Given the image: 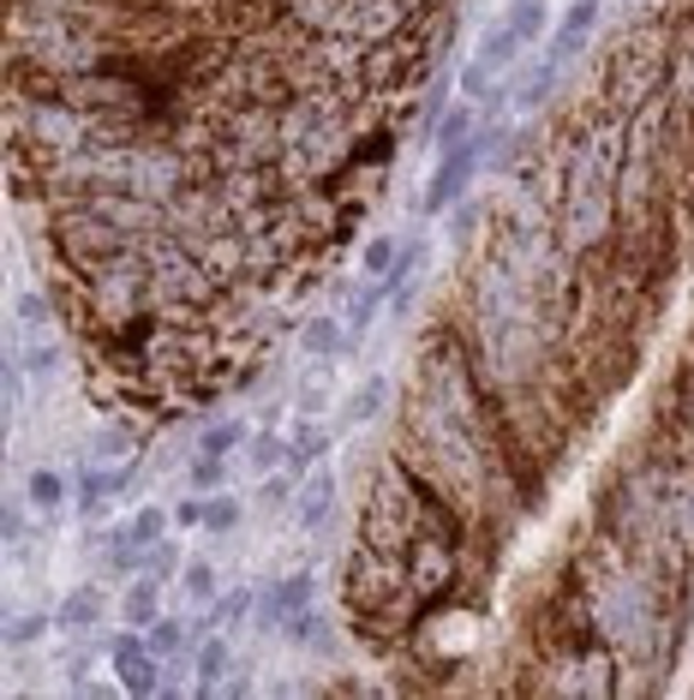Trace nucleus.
<instances>
[{"mask_svg":"<svg viewBox=\"0 0 694 700\" xmlns=\"http://www.w3.org/2000/svg\"><path fill=\"white\" fill-rule=\"evenodd\" d=\"M521 36L509 31V24H491L485 36H479V48H473V60H467V72H461V96L467 102H491V108H497V79L503 72L515 67V55H521Z\"/></svg>","mask_w":694,"mask_h":700,"instance_id":"1","label":"nucleus"},{"mask_svg":"<svg viewBox=\"0 0 694 700\" xmlns=\"http://www.w3.org/2000/svg\"><path fill=\"white\" fill-rule=\"evenodd\" d=\"M108 665H115V682L126 695H162V658L156 646H150L144 629H120L115 641H108Z\"/></svg>","mask_w":694,"mask_h":700,"instance_id":"2","label":"nucleus"},{"mask_svg":"<svg viewBox=\"0 0 694 700\" xmlns=\"http://www.w3.org/2000/svg\"><path fill=\"white\" fill-rule=\"evenodd\" d=\"M557 79H563V60H557V55H551V48H545V55H539V60H527V67L515 72V79H509V91L497 96V108H515V114H539V108H545V102H551V91H557Z\"/></svg>","mask_w":694,"mask_h":700,"instance_id":"3","label":"nucleus"},{"mask_svg":"<svg viewBox=\"0 0 694 700\" xmlns=\"http://www.w3.org/2000/svg\"><path fill=\"white\" fill-rule=\"evenodd\" d=\"M132 479H138V455H132V462H115V467H84L79 486H72V503H79L84 521H103L108 503H115Z\"/></svg>","mask_w":694,"mask_h":700,"instance_id":"4","label":"nucleus"},{"mask_svg":"<svg viewBox=\"0 0 694 700\" xmlns=\"http://www.w3.org/2000/svg\"><path fill=\"white\" fill-rule=\"evenodd\" d=\"M306 605H311V569H294V575H282V581H275V587L258 599V629H263V634L287 629V617H299Z\"/></svg>","mask_w":694,"mask_h":700,"instance_id":"5","label":"nucleus"},{"mask_svg":"<svg viewBox=\"0 0 694 700\" xmlns=\"http://www.w3.org/2000/svg\"><path fill=\"white\" fill-rule=\"evenodd\" d=\"M55 324H67L55 288H24V294L12 300V329H19V336H48Z\"/></svg>","mask_w":694,"mask_h":700,"instance_id":"6","label":"nucleus"},{"mask_svg":"<svg viewBox=\"0 0 694 700\" xmlns=\"http://www.w3.org/2000/svg\"><path fill=\"white\" fill-rule=\"evenodd\" d=\"M599 0H569V12H563V24H557V43H551V55L557 60H575L580 48L592 43V31H599Z\"/></svg>","mask_w":694,"mask_h":700,"instance_id":"7","label":"nucleus"},{"mask_svg":"<svg viewBox=\"0 0 694 700\" xmlns=\"http://www.w3.org/2000/svg\"><path fill=\"white\" fill-rule=\"evenodd\" d=\"M120 617H126V629H156L162 617H168V610H162V581L156 575H138L132 587L120 593Z\"/></svg>","mask_w":694,"mask_h":700,"instance_id":"8","label":"nucleus"},{"mask_svg":"<svg viewBox=\"0 0 694 700\" xmlns=\"http://www.w3.org/2000/svg\"><path fill=\"white\" fill-rule=\"evenodd\" d=\"M330 515H336V479L330 474L306 479V486H299V503H294V527L299 533H324Z\"/></svg>","mask_w":694,"mask_h":700,"instance_id":"9","label":"nucleus"},{"mask_svg":"<svg viewBox=\"0 0 694 700\" xmlns=\"http://www.w3.org/2000/svg\"><path fill=\"white\" fill-rule=\"evenodd\" d=\"M198 670H192V689L198 695H222L228 689V665H234V646H228V634H210L204 646H198Z\"/></svg>","mask_w":694,"mask_h":700,"instance_id":"10","label":"nucleus"},{"mask_svg":"<svg viewBox=\"0 0 694 700\" xmlns=\"http://www.w3.org/2000/svg\"><path fill=\"white\" fill-rule=\"evenodd\" d=\"M324 455H330V431H324L311 413H299L294 431H287V467H294V474H306L311 462H324Z\"/></svg>","mask_w":694,"mask_h":700,"instance_id":"11","label":"nucleus"},{"mask_svg":"<svg viewBox=\"0 0 694 700\" xmlns=\"http://www.w3.org/2000/svg\"><path fill=\"white\" fill-rule=\"evenodd\" d=\"M479 132V102H449L444 114H437V126H432V144H437V156H444V150H461L467 138Z\"/></svg>","mask_w":694,"mask_h":700,"instance_id":"12","label":"nucleus"},{"mask_svg":"<svg viewBox=\"0 0 694 700\" xmlns=\"http://www.w3.org/2000/svg\"><path fill=\"white\" fill-rule=\"evenodd\" d=\"M24 498H31V509L43 521H55L60 509H67V498H72V486L55 474V467H31V479H24Z\"/></svg>","mask_w":694,"mask_h":700,"instance_id":"13","label":"nucleus"},{"mask_svg":"<svg viewBox=\"0 0 694 700\" xmlns=\"http://www.w3.org/2000/svg\"><path fill=\"white\" fill-rule=\"evenodd\" d=\"M55 622H60V629H84V634H91L96 622H103V587H96V581H91V587H72L67 599H60Z\"/></svg>","mask_w":694,"mask_h":700,"instance_id":"14","label":"nucleus"},{"mask_svg":"<svg viewBox=\"0 0 694 700\" xmlns=\"http://www.w3.org/2000/svg\"><path fill=\"white\" fill-rule=\"evenodd\" d=\"M353 329L342 324V317H306V329H299V348L311 353V360H336V353L348 348Z\"/></svg>","mask_w":694,"mask_h":700,"instance_id":"15","label":"nucleus"},{"mask_svg":"<svg viewBox=\"0 0 694 700\" xmlns=\"http://www.w3.org/2000/svg\"><path fill=\"white\" fill-rule=\"evenodd\" d=\"M503 24H509V31L521 36L527 48H533L539 36L551 31V0H509V12H503Z\"/></svg>","mask_w":694,"mask_h":700,"instance_id":"16","label":"nucleus"},{"mask_svg":"<svg viewBox=\"0 0 694 700\" xmlns=\"http://www.w3.org/2000/svg\"><path fill=\"white\" fill-rule=\"evenodd\" d=\"M168 521H174V509H156V503H144L138 515H126V545H138V551H150L156 539H168Z\"/></svg>","mask_w":694,"mask_h":700,"instance_id":"17","label":"nucleus"},{"mask_svg":"<svg viewBox=\"0 0 694 700\" xmlns=\"http://www.w3.org/2000/svg\"><path fill=\"white\" fill-rule=\"evenodd\" d=\"M246 443H251V425H246V419H210L204 438H198V450H204V455H239Z\"/></svg>","mask_w":694,"mask_h":700,"instance_id":"18","label":"nucleus"},{"mask_svg":"<svg viewBox=\"0 0 694 700\" xmlns=\"http://www.w3.org/2000/svg\"><path fill=\"white\" fill-rule=\"evenodd\" d=\"M401 252H408V246H401V240H389V234H372V240H365V252H360V276H365V282H384V276H389V270H396V264H401Z\"/></svg>","mask_w":694,"mask_h":700,"instance_id":"19","label":"nucleus"},{"mask_svg":"<svg viewBox=\"0 0 694 700\" xmlns=\"http://www.w3.org/2000/svg\"><path fill=\"white\" fill-rule=\"evenodd\" d=\"M251 605H258V593H251V587H228V593H216V599L204 605V617L222 622V629H239V622L251 617Z\"/></svg>","mask_w":694,"mask_h":700,"instance_id":"20","label":"nucleus"},{"mask_svg":"<svg viewBox=\"0 0 694 700\" xmlns=\"http://www.w3.org/2000/svg\"><path fill=\"white\" fill-rule=\"evenodd\" d=\"M180 593L192 605H210L222 593V581H216V563H204V557H186V569H180Z\"/></svg>","mask_w":694,"mask_h":700,"instance_id":"21","label":"nucleus"},{"mask_svg":"<svg viewBox=\"0 0 694 700\" xmlns=\"http://www.w3.org/2000/svg\"><path fill=\"white\" fill-rule=\"evenodd\" d=\"M246 455H251V474L270 479L275 467H287V438H275V431H258V438L246 443Z\"/></svg>","mask_w":694,"mask_h":700,"instance_id":"22","label":"nucleus"},{"mask_svg":"<svg viewBox=\"0 0 694 700\" xmlns=\"http://www.w3.org/2000/svg\"><path fill=\"white\" fill-rule=\"evenodd\" d=\"M150 646H156L162 665H168V658H186V646H192V629H186L180 617H162L156 629H150Z\"/></svg>","mask_w":694,"mask_h":700,"instance_id":"23","label":"nucleus"},{"mask_svg":"<svg viewBox=\"0 0 694 700\" xmlns=\"http://www.w3.org/2000/svg\"><path fill=\"white\" fill-rule=\"evenodd\" d=\"M43 634H48V617H43V610H12V617H7V646H12V653L36 646Z\"/></svg>","mask_w":694,"mask_h":700,"instance_id":"24","label":"nucleus"},{"mask_svg":"<svg viewBox=\"0 0 694 700\" xmlns=\"http://www.w3.org/2000/svg\"><path fill=\"white\" fill-rule=\"evenodd\" d=\"M19 365H24V377H55L60 372V341L36 336L31 348H19Z\"/></svg>","mask_w":694,"mask_h":700,"instance_id":"25","label":"nucleus"},{"mask_svg":"<svg viewBox=\"0 0 694 700\" xmlns=\"http://www.w3.org/2000/svg\"><path fill=\"white\" fill-rule=\"evenodd\" d=\"M180 569H186V557L174 551L168 539H156V545H150L144 557H138V575H156V581H174V575H180Z\"/></svg>","mask_w":694,"mask_h":700,"instance_id":"26","label":"nucleus"},{"mask_svg":"<svg viewBox=\"0 0 694 700\" xmlns=\"http://www.w3.org/2000/svg\"><path fill=\"white\" fill-rule=\"evenodd\" d=\"M186 474H192V491H204V498H210V491H222V479H228V455H204V450H198Z\"/></svg>","mask_w":694,"mask_h":700,"instance_id":"27","label":"nucleus"},{"mask_svg":"<svg viewBox=\"0 0 694 700\" xmlns=\"http://www.w3.org/2000/svg\"><path fill=\"white\" fill-rule=\"evenodd\" d=\"M377 401H384V384L372 377V384H360V389H353V401L342 407V425H365V419L377 413Z\"/></svg>","mask_w":694,"mask_h":700,"instance_id":"28","label":"nucleus"},{"mask_svg":"<svg viewBox=\"0 0 694 700\" xmlns=\"http://www.w3.org/2000/svg\"><path fill=\"white\" fill-rule=\"evenodd\" d=\"M96 455H103V462H132V455H138V438H132V425H115V431H103V438H96Z\"/></svg>","mask_w":694,"mask_h":700,"instance_id":"29","label":"nucleus"},{"mask_svg":"<svg viewBox=\"0 0 694 700\" xmlns=\"http://www.w3.org/2000/svg\"><path fill=\"white\" fill-rule=\"evenodd\" d=\"M204 527L210 533H234L239 527V498H216V491H210L204 498Z\"/></svg>","mask_w":694,"mask_h":700,"instance_id":"30","label":"nucleus"},{"mask_svg":"<svg viewBox=\"0 0 694 700\" xmlns=\"http://www.w3.org/2000/svg\"><path fill=\"white\" fill-rule=\"evenodd\" d=\"M174 521H180V527H204V491H192V498L174 509Z\"/></svg>","mask_w":694,"mask_h":700,"instance_id":"31","label":"nucleus"},{"mask_svg":"<svg viewBox=\"0 0 694 700\" xmlns=\"http://www.w3.org/2000/svg\"><path fill=\"white\" fill-rule=\"evenodd\" d=\"M7 539H12V545L24 539V509H19V503H7Z\"/></svg>","mask_w":694,"mask_h":700,"instance_id":"32","label":"nucleus"}]
</instances>
